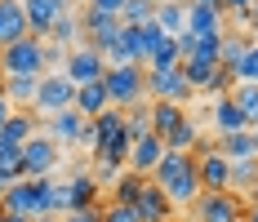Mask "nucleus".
Instances as JSON below:
<instances>
[{
    "mask_svg": "<svg viewBox=\"0 0 258 222\" xmlns=\"http://www.w3.org/2000/svg\"><path fill=\"white\" fill-rule=\"evenodd\" d=\"M152 182L169 196V204L174 209H182V204H196L201 200V169H196V151H165V160L156 165Z\"/></svg>",
    "mask_w": 258,
    "mask_h": 222,
    "instance_id": "nucleus-1",
    "label": "nucleus"
},
{
    "mask_svg": "<svg viewBox=\"0 0 258 222\" xmlns=\"http://www.w3.org/2000/svg\"><path fill=\"white\" fill-rule=\"evenodd\" d=\"M53 191H58V182L53 178H23V182H14L5 196H0V213H9V218H53Z\"/></svg>",
    "mask_w": 258,
    "mask_h": 222,
    "instance_id": "nucleus-2",
    "label": "nucleus"
},
{
    "mask_svg": "<svg viewBox=\"0 0 258 222\" xmlns=\"http://www.w3.org/2000/svg\"><path fill=\"white\" fill-rule=\"evenodd\" d=\"M103 89H107V98H111V107L129 111V107H138V102L147 98V67H143V62L107 67V76H103Z\"/></svg>",
    "mask_w": 258,
    "mask_h": 222,
    "instance_id": "nucleus-3",
    "label": "nucleus"
},
{
    "mask_svg": "<svg viewBox=\"0 0 258 222\" xmlns=\"http://www.w3.org/2000/svg\"><path fill=\"white\" fill-rule=\"evenodd\" d=\"M45 53H49V45L40 36H23L9 49H0V76H45V67H49Z\"/></svg>",
    "mask_w": 258,
    "mask_h": 222,
    "instance_id": "nucleus-4",
    "label": "nucleus"
},
{
    "mask_svg": "<svg viewBox=\"0 0 258 222\" xmlns=\"http://www.w3.org/2000/svg\"><path fill=\"white\" fill-rule=\"evenodd\" d=\"M98 196H103V187L94 182V173L76 169L67 182H58V191H53V218H58V213L67 218V213H76V209H94Z\"/></svg>",
    "mask_w": 258,
    "mask_h": 222,
    "instance_id": "nucleus-5",
    "label": "nucleus"
},
{
    "mask_svg": "<svg viewBox=\"0 0 258 222\" xmlns=\"http://www.w3.org/2000/svg\"><path fill=\"white\" fill-rule=\"evenodd\" d=\"M76 107V85L62 71H45L40 76V94H36V116H58V111H72Z\"/></svg>",
    "mask_w": 258,
    "mask_h": 222,
    "instance_id": "nucleus-6",
    "label": "nucleus"
},
{
    "mask_svg": "<svg viewBox=\"0 0 258 222\" xmlns=\"http://www.w3.org/2000/svg\"><path fill=\"white\" fill-rule=\"evenodd\" d=\"M249 200L236 191H201L196 200V222H240Z\"/></svg>",
    "mask_w": 258,
    "mask_h": 222,
    "instance_id": "nucleus-7",
    "label": "nucleus"
},
{
    "mask_svg": "<svg viewBox=\"0 0 258 222\" xmlns=\"http://www.w3.org/2000/svg\"><path fill=\"white\" fill-rule=\"evenodd\" d=\"M62 76H67L76 89H80V85H98V80L107 76V58L94 49V45H85V40H80L76 49L67 53V62H62Z\"/></svg>",
    "mask_w": 258,
    "mask_h": 222,
    "instance_id": "nucleus-8",
    "label": "nucleus"
},
{
    "mask_svg": "<svg viewBox=\"0 0 258 222\" xmlns=\"http://www.w3.org/2000/svg\"><path fill=\"white\" fill-rule=\"evenodd\" d=\"M147 94H152V102H187L196 89L187 85V67H165V71H147Z\"/></svg>",
    "mask_w": 258,
    "mask_h": 222,
    "instance_id": "nucleus-9",
    "label": "nucleus"
},
{
    "mask_svg": "<svg viewBox=\"0 0 258 222\" xmlns=\"http://www.w3.org/2000/svg\"><path fill=\"white\" fill-rule=\"evenodd\" d=\"M58 142H53L49 133H36L31 142L23 147V178H49L58 169Z\"/></svg>",
    "mask_w": 258,
    "mask_h": 222,
    "instance_id": "nucleus-10",
    "label": "nucleus"
},
{
    "mask_svg": "<svg viewBox=\"0 0 258 222\" xmlns=\"http://www.w3.org/2000/svg\"><path fill=\"white\" fill-rule=\"evenodd\" d=\"M196 169H201V187H205V191H232V160L218 147H201L196 151Z\"/></svg>",
    "mask_w": 258,
    "mask_h": 222,
    "instance_id": "nucleus-11",
    "label": "nucleus"
},
{
    "mask_svg": "<svg viewBox=\"0 0 258 222\" xmlns=\"http://www.w3.org/2000/svg\"><path fill=\"white\" fill-rule=\"evenodd\" d=\"M23 14H27V27H31V36L49 40V27L58 23L62 14H72V0H23Z\"/></svg>",
    "mask_w": 258,
    "mask_h": 222,
    "instance_id": "nucleus-12",
    "label": "nucleus"
},
{
    "mask_svg": "<svg viewBox=\"0 0 258 222\" xmlns=\"http://www.w3.org/2000/svg\"><path fill=\"white\" fill-rule=\"evenodd\" d=\"M165 151H169V147H165V138H160V133H143V138L129 147V165H125V169L143 173V178H152L156 165L165 160Z\"/></svg>",
    "mask_w": 258,
    "mask_h": 222,
    "instance_id": "nucleus-13",
    "label": "nucleus"
},
{
    "mask_svg": "<svg viewBox=\"0 0 258 222\" xmlns=\"http://www.w3.org/2000/svg\"><path fill=\"white\" fill-rule=\"evenodd\" d=\"M134 209H138V218H143V222H169V218H174V204H169V196L156 187L152 178H147V187L138 191Z\"/></svg>",
    "mask_w": 258,
    "mask_h": 222,
    "instance_id": "nucleus-14",
    "label": "nucleus"
},
{
    "mask_svg": "<svg viewBox=\"0 0 258 222\" xmlns=\"http://www.w3.org/2000/svg\"><path fill=\"white\" fill-rule=\"evenodd\" d=\"M31 36L27 27V14H23V0H0V49H9L14 40Z\"/></svg>",
    "mask_w": 258,
    "mask_h": 222,
    "instance_id": "nucleus-15",
    "label": "nucleus"
},
{
    "mask_svg": "<svg viewBox=\"0 0 258 222\" xmlns=\"http://www.w3.org/2000/svg\"><path fill=\"white\" fill-rule=\"evenodd\" d=\"M214 129H218V138H232V133H245V129H254V124L245 120V111L236 107V98L227 94V98H214Z\"/></svg>",
    "mask_w": 258,
    "mask_h": 222,
    "instance_id": "nucleus-16",
    "label": "nucleus"
},
{
    "mask_svg": "<svg viewBox=\"0 0 258 222\" xmlns=\"http://www.w3.org/2000/svg\"><path fill=\"white\" fill-rule=\"evenodd\" d=\"M5 94L14 102V111H36V94H40V76H0Z\"/></svg>",
    "mask_w": 258,
    "mask_h": 222,
    "instance_id": "nucleus-17",
    "label": "nucleus"
},
{
    "mask_svg": "<svg viewBox=\"0 0 258 222\" xmlns=\"http://www.w3.org/2000/svg\"><path fill=\"white\" fill-rule=\"evenodd\" d=\"M36 133H40V116H36V111H14V116L5 120V129H0V142H9V147H27Z\"/></svg>",
    "mask_w": 258,
    "mask_h": 222,
    "instance_id": "nucleus-18",
    "label": "nucleus"
},
{
    "mask_svg": "<svg viewBox=\"0 0 258 222\" xmlns=\"http://www.w3.org/2000/svg\"><path fill=\"white\" fill-rule=\"evenodd\" d=\"M80 124H85V116H80L76 107H72V111H58V116H49V120H45V133H49L58 147H76Z\"/></svg>",
    "mask_w": 258,
    "mask_h": 222,
    "instance_id": "nucleus-19",
    "label": "nucleus"
},
{
    "mask_svg": "<svg viewBox=\"0 0 258 222\" xmlns=\"http://www.w3.org/2000/svg\"><path fill=\"white\" fill-rule=\"evenodd\" d=\"M187 31L191 36H209V31H223V9L218 5H187Z\"/></svg>",
    "mask_w": 258,
    "mask_h": 222,
    "instance_id": "nucleus-20",
    "label": "nucleus"
},
{
    "mask_svg": "<svg viewBox=\"0 0 258 222\" xmlns=\"http://www.w3.org/2000/svg\"><path fill=\"white\" fill-rule=\"evenodd\" d=\"M156 27L178 40L182 31H187V5H182V0H160V5H156Z\"/></svg>",
    "mask_w": 258,
    "mask_h": 222,
    "instance_id": "nucleus-21",
    "label": "nucleus"
},
{
    "mask_svg": "<svg viewBox=\"0 0 258 222\" xmlns=\"http://www.w3.org/2000/svg\"><path fill=\"white\" fill-rule=\"evenodd\" d=\"M107 107H111V98H107L103 80H98V85H80V89H76V111L85 116V120H94V116H103Z\"/></svg>",
    "mask_w": 258,
    "mask_h": 222,
    "instance_id": "nucleus-22",
    "label": "nucleus"
},
{
    "mask_svg": "<svg viewBox=\"0 0 258 222\" xmlns=\"http://www.w3.org/2000/svg\"><path fill=\"white\" fill-rule=\"evenodd\" d=\"M80 40H85V31H80V14H62V18L49 27V45H58V49H76Z\"/></svg>",
    "mask_w": 258,
    "mask_h": 222,
    "instance_id": "nucleus-23",
    "label": "nucleus"
},
{
    "mask_svg": "<svg viewBox=\"0 0 258 222\" xmlns=\"http://www.w3.org/2000/svg\"><path fill=\"white\" fill-rule=\"evenodd\" d=\"M218 151H223L232 165H240V160H258L254 129H245V133H232V138H223V142H218Z\"/></svg>",
    "mask_w": 258,
    "mask_h": 222,
    "instance_id": "nucleus-24",
    "label": "nucleus"
},
{
    "mask_svg": "<svg viewBox=\"0 0 258 222\" xmlns=\"http://www.w3.org/2000/svg\"><path fill=\"white\" fill-rule=\"evenodd\" d=\"M182 120H187V111H182L178 102H152V133L165 138V133H174Z\"/></svg>",
    "mask_w": 258,
    "mask_h": 222,
    "instance_id": "nucleus-25",
    "label": "nucleus"
},
{
    "mask_svg": "<svg viewBox=\"0 0 258 222\" xmlns=\"http://www.w3.org/2000/svg\"><path fill=\"white\" fill-rule=\"evenodd\" d=\"M227 31V27H223ZM223 31H209V36H196V45L187 53V62H223Z\"/></svg>",
    "mask_w": 258,
    "mask_h": 222,
    "instance_id": "nucleus-26",
    "label": "nucleus"
},
{
    "mask_svg": "<svg viewBox=\"0 0 258 222\" xmlns=\"http://www.w3.org/2000/svg\"><path fill=\"white\" fill-rule=\"evenodd\" d=\"M254 49V36H240V31H223V67H240V58Z\"/></svg>",
    "mask_w": 258,
    "mask_h": 222,
    "instance_id": "nucleus-27",
    "label": "nucleus"
},
{
    "mask_svg": "<svg viewBox=\"0 0 258 222\" xmlns=\"http://www.w3.org/2000/svg\"><path fill=\"white\" fill-rule=\"evenodd\" d=\"M143 187H147V178H143V173H134V169H120V178H116V187H111L107 196H111V200H120V204H134Z\"/></svg>",
    "mask_w": 258,
    "mask_h": 222,
    "instance_id": "nucleus-28",
    "label": "nucleus"
},
{
    "mask_svg": "<svg viewBox=\"0 0 258 222\" xmlns=\"http://www.w3.org/2000/svg\"><path fill=\"white\" fill-rule=\"evenodd\" d=\"M165 147L169 151H201V129H196V120H182L174 133H165Z\"/></svg>",
    "mask_w": 258,
    "mask_h": 222,
    "instance_id": "nucleus-29",
    "label": "nucleus"
},
{
    "mask_svg": "<svg viewBox=\"0 0 258 222\" xmlns=\"http://www.w3.org/2000/svg\"><path fill=\"white\" fill-rule=\"evenodd\" d=\"M178 62H182L178 40H174V36H165V40L156 45V53L147 58V71H165V67H178Z\"/></svg>",
    "mask_w": 258,
    "mask_h": 222,
    "instance_id": "nucleus-30",
    "label": "nucleus"
},
{
    "mask_svg": "<svg viewBox=\"0 0 258 222\" xmlns=\"http://www.w3.org/2000/svg\"><path fill=\"white\" fill-rule=\"evenodd\" d=\"M120 23H125V27H147V23H156V5H147V0H125Z\"/></svg>",
    "mask_w": 258,
    "mask_h": 222,
    "instance_id": "nucleus-31",
    "label": "nucleus"
},
{
    "mask_svg": "<svg viewBox=\"0 0 258 222\" xmlns=\"http://www.w3.org/2000/svg\"><path fill=\"white\" fill-rule=\"evenodd\" d=\"M125 133L134 138V142H138L143 133H152V107H143V102L129 107V111H125Z\"/></svg>",
    "mask_w": 258,
    "mask_h": 222,
    "instance_id": "nucleus-32",
    "label": "nucleus"
},
{
    "mask_svg": "<svg viewBox=\"0 0 258 222\" xmlns=\"http://www.w3.org/2000/svg\"><path fill=\"white\" fill-rule=\"evenodd\" d=\"M258 187V160H240V165H232V191L240 196V191H254Z\"/></svg>",
    "mask_w": 258,
    "mask_h": 222,
    "instance_id": "nucleus-33",
    "label": "nucleus"
},
{
    "mask_svg": "<svg viewBox=\"0 0 258 222\" xmlns=\"http://www.w3.org/2000/svg\"><path fill=\"white\" fill-rule=\"evenodd\" d=\"M232 98H236V107L245 111V120L258 129V85H236V89H232Z\"/></svg>",
    "mask_w": 258,
    "mask_h": 222,
    "instance_id": "nucleus-34",
    "label": "nucleus"
},
{
    "mask_svg": "<svg viewBox=\"0 0 258 222\" xmlns=\"http://www.w3.org/2000/svg\"><path fill=\"white\" fill-rule=\"evenodd\" d=\"M187 67V85L196 89V94H205V85H209V76L218 71V62H182Z\"/></svg>",
    "mask_w": 258,
    "mask_h": 222,
    "instance_id": "nucleus-35",
    "label": "nucleus"
},
{
    "mask_svg": "<svg viewBox=\"0 0 258 222\" xmlns=\"http://www.w3.org/2000/svg\"><path fill=\"white\" fill-rule=\"evenodd\" d=\"M236 85H258V40H254V49L240 58V67H236Z\"/></svg>",
    "mask_w": 258,
    "mask_h": 222,
    "instance_id": "nucleus-36",
    "label": "nucleus"
},
{
    "mask_svg": "<svg viewBox=\"0 0 258 222\" xmlns=\"http://www.w3.org/2000/svg\"><path fill=\"white\" fill-rule=\"evenodd\" d=\"M103 222H143L134 204H120V200H107L103 204Z\"/></svg>",
    "mask_w": 258,
    "mask_h": 222,
    "instance_id": "nucleus-37",
    "label": "nucleus"
},
{
    "mask_svg": "<svg viewBox=\"0 0 258 222\" xmlns=\"http://www.w3.org/2000/svg\"><path fill=\"white\" fill-rule=\"evenodd\" d=\"M76 147L85 151V156H98V129H94V120H85V124H80V138H76Z\"/></svg>",
    "mask_w": 258,
    "mask_h": 222,
    "instance_id": "nucleus-38",
    "label": "nucleus"
},
{
    "mask_svg": "<svg viewBox=\"0 0 258 222\" xmlns=\"http://www.w3.org/2000/svg\"><path fill=\"white\" fill-rule=\"evenodd\" d=\"M58 222H103V204H94V209H76V213H67V218Z\"/></svg>",
    "mask_w": 258,
    "mask_h": 222,
    "instance_id": "nucleus-39",
    "label": "nucleus"
},
{
    "mask_svg": "<svg viewBox=\"0 0 258 222\" xmlns=\"http://www.w3.org/2000/svg\"><path fill=\"white\" fill-rule=\"evenodd\" d=\"M98 14H111V18H120V9H125V0H89Z\"/></svg>",
    "mask_w": 258,
    "mask_h": 222,
    "instance_id": "nucleus-40",
    "label": "nucleus"
},
{
    "mask_svg": "<svg viewBox=\"0 0 258 222\" xmlns=\"http://www.w3.org/2000/svg\"><path fill=\"white\" fill-rule=\"evenodd\" d=\"M223 9H227V14H240V18H249L254 0H223Z\"/></svg>",
    "mask_w": 258,
    "mask_h": 222,
    "instance_id": "nucleus-41",
    "label": "nucleus"
},
{
    "mask_svg": "<svg viewBox=\"0 0 258 222\" xmlns=\"http://www.w3.org/2000/svg\"><path fill=\"white\" fill-rule=\"evenodd\" d=\"M14 116V102H9V94H5V85H0V129H5V120Z\"/></svg>",
    "mask_w": 258,
    "mask_h": 222,
    "instance_id": "nucleus-42",
    "label": "nucleus"
},
{
    "mask_svg": "<svg viewBox=\"0 0 258 222\" xmlns=\"http://www.w3.org/2000/svg\"><path fill=\"white\" fill-rule=\"evenodd\" d=\"M245 222H258V204H249V209H245Z\"/></svg>",
    "mask_w": 258,
    "mask_h": 222,
    "instance_id": "nucleus-43",
    "label": "nucleus"
},
{
    "mask_svg": "<svg viewBox=\"0 0 258 222\" xmlns=\"http://www.w3.org/2000/svg\"><path fill=\"white\" fill-rule=\"evenodd\" d=\"M245 200H249V204H258V187H254V191H249V196H245Z\"/></svg>",
    "mask_w": 258,
    "mask_h": 222,
    "instance_id": "nucleus-44",
    "label": "nucleus"
},
{
    "mask_svg": "<svg viewBox=\"0 0 258 222\" xmlns=\"http://www.w3.org/2000/svg\"><path fill=\"white\" fill-rule=\"evenodd\" d=\"M0 222H27V218H9V213H0Z\"/></svg>",
    "mask_w": 258,
    "mask_h": 222,
    "instance_id": "nucleus-45",
    "label": "nucleus"
},
{
    "mask_svg": "<svg viewBox=\"0 0 258 222\" xmlns=\"http://www.w3.org/2000/svg\"><path fill=\"white\" fill-rule=\"evenodd\" d=\"M196 5H218V9H223V0H196Z\"/></svg>",
    "mask_w": 258,
    "mask_h": 222,
    "instance_id": "nucleus-46",
    "label": "nucleus"
},
{
    "mask_svg": "<svg viewBox=\"0 0 258 222\" xmlns=\"http://www.w3.org/2000/svg\"><path fill=\"white\" fill-rule=\"evenodd\" d=\"M36 222H58V218H36Z\"/></svg>",
    "mask_w": 258,
    "mask_h": 222,
    "instance_id": "nucleus-47",
    "label": "nucleus"
},
{
    "mask_svg": "<svg viewBox=\"0 0 258 222\" xmlns=\"http://www.w3.org/2000/svg\"><path fill=\"white\" fill-rule=\"evenodd\" d=\"M147 5H160V0H147Z\"/></svg>",
    "mask_w": 258,
    "mask_h": 222,
    "instance_id": "nucleus-48",
    "label": "nucleus"
},
{
    "mask_svg": "<svg viewBox=\"0 0 258 222\" xmlns=\"http://www.w3.org/2000/svg\"><path fill=\"white\" fill-rule=\"evenodd\" d=\"M254 142H258V129H254Z\"/></svg>",
    "mask_w": 258,
    "mask_h": 222,
    "instance_id": "nucleus-49",
    "label": "nucleus"
},
{
    "mask_svg": "<svg viewBox=\"0 0 258 222\" xmlns=\"http://www.w3.org/2000/svg\"><path fill=\"white\" fill-rule=\"evenodd\" d=\"M169 222H178V218H169Z\"/></svg>",
    "mask_w": 258,
    "mask_h": 222,
    "instance_id": "nucleus-50",
    "label": "nucleus"
},
{
    "mask_svg": "<svg viewBox=\"0 0 258 222\" xmlns=\"http://www.w3.org/2000/svg\"><path fill=\"white\" fill-rule=\"evenodd\" d=\"M182 5H187V0H182Z\"/></svg>",
    "mask_w": 258,
    "mask_h": 222,
    "instance_id": "nucleus-51",
    "label": "nucleus"
},
{
    "mask_svg": "<svg viewBox=\"0 0 258 222\" xmlns=\"http://www.w3.org/2000/svg\"><path fill=\"white\" fill-rule=\"evenodd\" d=\"M85 5H89V0H85Z\"/></svg>",
    "mask_w": 258,
    "mask_h": 222,
    "instance_id": "nucleus-52",
    "label": "nucleus"
},
{
    "mask_svg": "<svg viewBox=\"0 0 258 222\" xmlns=\"http://www.w3.org/2000/svg\"><path fill=\"white\" fill-rule=\"evenodd\" d=\"M240 222H245V218H240Z\"/></svg>",
    "mask_w": 258,
    "mask_h": 222,
    "instance_id": "nucleus-53",
    "label": "nucleus"
}]
</instances>
